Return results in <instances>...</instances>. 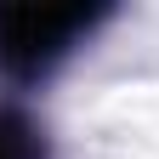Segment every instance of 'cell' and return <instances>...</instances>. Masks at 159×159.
Instances as JSON below:
<instances>
[{
    "label": "cell",
    "mask_w": 159,
    "mask_h": 159,
    "mask_svg": "<svg viewBox=\"0 0 159 159\" xmlns=\"http://www.w3.org/2000/svg\"><path fill=\"white\" fill-rule=\"evenodd\" d=\"M97 6H6L0 11V68L17 80H34L57 68L80 46V34H91Z\"/></svg>",
    "instance_id": "1"
},
{
    "label": "cell",
    "mask_w": 159,
    "mask_h": 159,
    "mask_svg": "<svg viewBox=\"0 0 159 159\" xmlns=\"http://www.w3.org/2000/svg\"><path fill=\"white\" fill-rule=\"evenodd\" d=\"M0 159H46V142L23 114H0Z\"/></svg>",
    "instance_id": "2"
}]
</instances>
